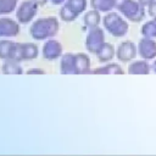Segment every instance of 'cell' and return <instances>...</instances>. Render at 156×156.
I'll list each match as a JSON object with an SVG mask.
<instances>
[{"label": "cell", "instance_id": "1", "mask_svg": "<svg viewBox=\"0 0 156 156\" xmlns=\"http://www.w3.org/2000/svg\"><path fill=\"white\" fill-rule=\"evenodd\" d=\"M60 23L56 17H43L35 20L29 27V34L35 40H48L57 34Z\"/></svg>", "mask_w": 156, "mask_h": 156}, {"label": "cell", "instance_id": "2", "mask_svg": "<svg viewBox=\"0 0 156 156\" xmlns=\"http://www.w3.org/2000/svg\"><path fill=\"white\" fill-rule=\"evenodd\" d=\"M87 7V0H66L60 10V18L65 22L74 21Z\"/></svg>", "mask_w": 156, "mask_h": 156}, {"label": "cell", "instance_id": "3", "mask_svg": "<svg viewBox=\"0 0 156 156\" xmlns=\"http://www.w3.org/2000/svg\"><path fill=\"white\" fill-rule=\"evenodd\" d=\"M39 5L34 2L33 0H24L20 4V6L16 10V18L21 24H27L29 23L38 12Z\"/></svg>", "mask_w": 156, "mask_h": 156}, {"label": "cell", "instance_id": "4", "mask_svg": "<svg viewBox=\"0 0 156 156\" xmlns=\"http://www.w3.org/2000/svg\"><path fill=\"white\" fill-rule=\"evenodd\" d=\"M41 55L48 61H54V60L61 58V56H62V45H61V43L56 39H51V38L48 39L43 45Z\"/></svg>", "mask_w": 156, "mask_h": 156}, {"label": "cell", "instance_id": "5", "mask_svg": "<svg viewBox=\"0 0 156 156\" xmlns=\"http://www.w3.org/2000/svg\"><path fill=\"white\" fill-rule=\"evenodd\" d=\"M21 32L20 22L9 17L0 18V38H13Z\"/></svg>", "mask_w": 156, "mask_h": 156}, {"label": "cell", "instance_id": "6", "mask_svg": "<svg viewBox=\"0 0 156 156\" xmlns=\"http://www.w3.org/2000/svg\"><path fill=\"white\" fill-rule=\"evenodd\" d=\"M104 44V33L99 27H94L89 30L87 39H85V46L88 51L90 52H98V50Z\"/></svg>", "mask_w": 156, "mask_h": 156}, {"label": "cell", "instance_id": "7", "mask_svg": "<svg viewBox=\"0 0 156 156\" xmlns=\"http://www.w3.org/2000/svg\"><path fill=\"white\" fill-rule=\"evenodd\" d=\"M122 21L121 18L116 15V13H108L105 18H104V26L107 28V30L113 34V35H122L126 29H122L121 26H122Z\"/></svg>", "mask_w": 156, "mask_h": 156}, {"label": "cell", "instance_id": "8", "mask_svg": "<svg viewBox=\"0 0 156 156\" xmlns=\"http://www.w3.org/2000/svg\"><path fill=\"white\" fill-rule=\"evenodd\" d=\"M60 72L62 74H76V54L66 52L61 56Z\"/></svg>", "mask_w": 156, "mask_h": 156}, {"label": "cell", "instance_id": "9", "mask_svg": "<svg viewBox=\"0 0 156 156\" xmlns=\"http://www.w3.org/2000/svg\"><path fill=\"white\" fill-rule=\"evenodd\" d=\"M90 72V60L83 52L76 54V74H87Z\"/></svg>", "mask_w": 156, "mask_h": 156}, {"label": "cell", "instance_id": "10", "mask_svg": "<svg viewBox=\"0 0 156 156\" xmlns=\"http://www.w3.org/2000/svg\"><path fill=\"white\" fill-rule=\"evenodd\" d=\"M1 72L7 76H18L23 73V69L18 61L15 60H5L1 66Z\"/></svg>", "mask_w": 156, "mask_h": 156}, {"label": "cell", "instance_id": "11", "mask_svg": "<svg viewBox=\"0 0 156 156\" xmlns=\"http://www.w3.org/2000/svg\"><path fill=\"white\" fill-rule=\"evenodd\" d=\"M39 54V49L34 43H22V58L23 61L34 60Z\"/></svg>", "mask_w": 156, "mask_h": 156}, {"label": "cell", "instance_id": "12", "mask_svg": "<svg viewBox=\"0 0 156 156\" xmlns=\"http://www.w3.org/2000/svg\"><path fill=\"white\" fill-rule=\"evenodd\" d=\"M15 43L10 39H1L0 40V58L2 60H11Z\"/></svg>", "mask_w": 156, "mask_h": 156}, {"label": "cell", "instance_id": "13", "mask_svg": "<svg viewBox=\"0 0 156 156\" xmlns=\"http://www.w3.org/2000/svg\"><path fill=\"white\" fill-rule=\"evenodd\" d=\"M96 55H98L99 61H101V62H106V61L111 60L112 56H113V48H112V45L111 44H102L101 48L98 50Z\"/></svg>", "mask_w": 156, "mask_h": 156}, {"label": "cell", "instance_id": "14", "mask_svg": "<svg viewBox=\"0 0 156 156\" xmlns=\"http://www.w3.org/2000/svg\"><path fill=\"white\" fill-rule=\"evenodd\" d=\"M84 24L90 27V28H94V27H98L99 22H100V15H99V11L98 10H91L89 12H87L84 15Z\"/></svg>", "mask_w": 156, "mask_h": 156}, {"label": "cell", "instance_id": "15", "mask_svg": "<svg viewBox=\"0 0 156 156\" xmlns=\"http://www.w3.org/2000/svg\"><path fill=\"white\" fill-rule=\"evenodd\" d=\"M18 0H0V16L13 12L17 7Z\"/></svg>", "mask_w": 156, "mask_h": 156}, {"label": "cell", "instance_id": "16", "mask_svg": "<svg viewBox=\"0 0 156 156\" xmlns=\"http://www.w3.org/2000/svg\"><path fill=\"white\" fill-rule=\"evenodd\" d=\"M90 6L98 11H108L113 6V0H90Z\"/></svg>", "mask_w": 156, "mask_h": 156}, {"label": "cell", "instance_id": "17", "mask_svg": "<svg viewBox=\"0 0 156 156\" xmlns=\"http://www.w3.org/2000/svg\"><path fill=\"white\" fill-rule=\"evenodd\" d=\"M121 73L122 71L119 69V67L117 65H108V66H105V67H100V68H96L93 71V73L95 74H104V73Z\"/></svg>", "mask_w": 156, "mask_h": 156}, {"label": "cell", "instance_id": "18", "mask_svg": "<svg viewBox=\"0 0 156 156\" xmlns=\"http://www.w3.org/2000/svg\"><path fill=\"white\" fill-rule=\"evenodd\" d=\"M27 74H29V76H32V74H45L46 72L44 71V69H41V68H32V69H28L27 72H26Z\"/></svg>", "mask_w": 156, "mask_h": 156}, {"label": "cell", "instance_id": "19", "mask_svg": "<svg viewBox=\"0 0 156 156\" xmlns=\"http://www.w3.org/2000/svg\"><path fill=\"white\" fill-rule=\"evenodd\" d=\"M52 5H60V4H63L66 0H49Z\"/></svg>", "mask_w": 156, "mask_h": 156}, {"label": "cell", "instance_id": "20", "mask_svg": "<svg viewBox=\"0 0 156 156\" xmlns=\"http://www.w3.org/2000/svg\"><path fill=\"white\" fill-rule=\"evenodd\" d=\"M33 1H34V2H37L39 6H43V5H45L49 0H33Z\"/></svg>", "mask_w": 156, "mask_h": 156}]
</instances>
